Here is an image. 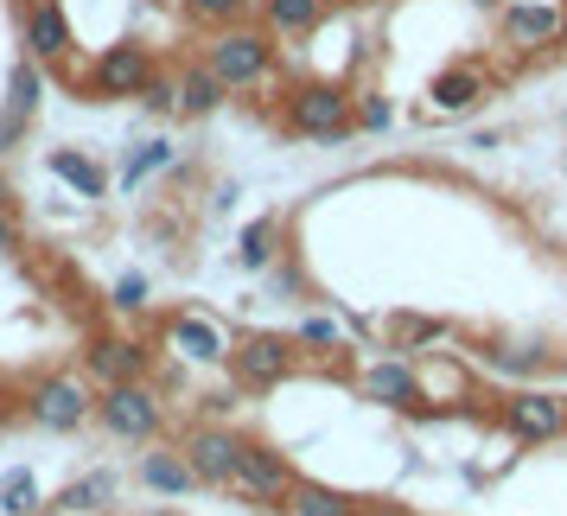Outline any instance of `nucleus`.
Instances as JSON below:
<instances>
[{"instance_id": "obj_1", "label": "nucleus", "mask_w": 567, "mask_h": 516, "mask_svg": "<svg viewBox=\"0 0 567 516\" xmlns=\"http://www.w3.org/2000/svg\"><path fill=\"white\" fill-rule=\"evenodd\" d=\"M13 409L27 414L32 427H45V434H78L96 414V389L83 383L78 370H39L32 383L13 389Z\"/></svg>"}, {"instance_id": "obj_2", "label": "nucleus", "mask_w": 567, "mask_h": 516, "mask_svg": "<svg viewBox=\"0 0 567 516\" xmlns=\"http://www.w3.org/2000/svg\"><path fill=\"white\" fill-rule=\"evenodd\" d=\"M210 45H205V64L224 78V90H261V83L275 78V39L261 32V20L249 27V20H236V27H217L205 32Z\"/></svg>"}, {"instance_id": "obj_3", "label": "nucleus", "mask_w": 567, "mask_h": 516, "mask_svg": "<svg viewBox=\"0 0 567 516\" xmlns=\"http://www.w3.org/2000/svg\"><path fill=\"white\" fill-rule=\"evenodd\" d=\"M275 122H281L287 141H344V134L358 128L351 122V96L338 83H293L281 96Z\"/></svg>"}, {"instance_id": "obj_4", "label": "nucleus", "mask_w": 567, "mask_h": 516, "mask_svg": "<svg viewBox=\"0 0 567 516\" xmlns=\"http://www.w3.org/2000/svg\"><path fill=\"white\" fill-rule=\"evenodd\" d=\"M109 440H128V446H147V440L166 427V402L159 389L141 376V383H109L96 389V414H90Z\"/></svg>"}, {"instance_id": "obj_5", "label": "nucleus", "mask_w": 567, "mask_h": 516, "mask_svg": "<svg viewBox=\"0 0 567 516\" xmlns=\"http://www.w3.org/2000/svg\"><path fill=\"white\" fill-rule=\"evenodd\" d=\"M300 358H307V351H300L287 332H243L230 344V376L249 389V395H261V389L287 383V376L300 370Z\"/></svg>"}, {"instance_id": "obj_6", "label": "nucleus", "mask_w": 567, "mask_h": 516, "mask_svg": "<svg viewBox=\"0 0 567 516\" xmlns=\"http://www.w3.org/2000/svg\"><path fill=\"white\" fill-rule=\"evenodd\" d=\"M159 64L147 45H109L96 52V64L78 78V96L83 103H115V96H141V83L154 78Z\"/></svg>"}, {"instance_id": "obj_7", "label": "nucleus", "mask_w": 567, "mask_h": 516, "mask_svg": "<svg viewBox=\"0 0 567 516\" xmlns=\"http://www.w3.org/2000/svg\"><path fill=\"white\" fill-rule=\"evenodd\" d=\"M293 465L275 453V446H261V440H243V453H236V472H230V485L243 504H287V491H293Z\"/></svg>"}, {"instance_id": "obj_8", "label": "nucleus", "mask_w": 567, "mask_h": 516, "mask_svg": "<svg viewBox=\"0 0 567 516\" xmlns=\"http://www.w3.org/2000/svg\"><path fill=\"white\" fill-rule=\"evenodd\" d=\"M497 421H504V434H511L516 446H548V440L567 434V402L548 395V389H516Z\"/></svg>"}, {"instance_id": "obj_9", "label": "nucleus", "mask_w": 567, "mask_h": 516, "mask_svg": "<svg viewBox=\"0 0 567 516\" xmlns=\"http://www.w3.org/2000/svg\"><path fill=\"white\" fill-rule=\"evenodd\" d=\"M159 338L185 363H230V344H236V332L224 319H210V312H166Z\"/></svg>"}, {"instance_id": "obj_10", "label": "nucleus", "mask_w": 567, "mask_h": 516, "mask_svg": "<svg viewBox=\"0 0 567 516\" xmlns=\"http://www.w3.org/2000/svg\"><path fill=\"white\" fill-rule=\"evenodd\" d=\"M179 453L192 460V472H198V485L224 491L236 472V453H243V434H230V427H217V421H198L192 434L179 440Z\"/></svg>"}, {"instance_id": "obj_11", "label": "nucleus", "mask_w": 567, "mask_h": 516, "mask_svg": "<svg viewBox=\"0 0 567 516\" xmlns=\"http://www.w3.org/2000/svg\"><path fill=\"white\" fill-rule=\"evenodd\" d=\"M351 389H358L363 402H377V409H395V414L421 409V370H414V363H402V358L363 363L358 376H351Z\"/></svg>"}, {"instance_id": "obj_12", "label": "nucleus", "mask_w": 567, "mask_h": 516, "mask_svg": "<svg viewBox=\"0 0 567 516\" xmlns=\"http://www.w3.org/2000/svg\"><path fill=\"white\" fill-rule=\"evenodd\" d=\"M147 363H154V351L141 344V338H122V332H103L90 338V351H83V370L96 376V383H141L147 376Z\"/></svg>"}, {"instance_id": "obj_13", "label": "nucleus", "mask_w": 567, "mask_h": 516, "mask_svg": "<svg viewBox=\"0 0 567 516\" xmlns=\"http://www.w3.org/2000/svg\"><path fill=\"white\" fill-rule=\"evenodd\" d=\"M20 32H27V58L32 64H52V71L71 64V20L58 13V0H27Z\"/></svg>"}, {"instance_id": "obj_14", "label": "nucleus", "mask_w": 567, "mask_h": 516, "mask_svg": "<svg viewBox=\"0 0 567 516\" xmlns=\"http://www.w3.org/2000/svg\"><path fill=\"white\" fill-rule=\"evenodd\" d=\"M561 32H567L561 0H511V7H504V39H511V45L542 52V45H561Z\"/></svg>"}, {"instance_id": "obj_15", "label": "nucleus", "mask_w": 567, "mask_h": 516, "mask_svg": "<svg viewBox=\"0 0 567 516\" xmlns=\"http://www.w3.org/2000/svg\"><path fill=\"white\" fill-rule=\"evenodd\" d=\"M224 103H230L224 78L210 71L205 58H192V64L179 71V115H185V122H205V115H217Z\"/></svg>"}, {"instance_id": "obj_16", "label": "nucleus", "mask_w": 567, "mask_h": 516, "mask_svg": "<svg viewBox=\"0 0 567 516\" xmlns=\"http://www.w3.org/2000/svg\"><path fill=\"white\" fill-rule=\"evenodd\" d=\"M141 485L159 497H185V491H198V472L179 446H154V453H141Z\"/></svg>"}, {"instance_id": "obj_17", "label": "nucleus", "mask_w": 567, "mask_h": 516, "mask_svg": "<svg viewBox=\"0 0 567 516\" xmlns=\"http://www.w3.org/2000/svg\"><path fill=\"white\" fill-rule=\"evenodd\" d=\"M256 7H261V32L268 39H307L326 20V0H256Z\"/></svg>"}, {"instance_id": "obj_18", "label": "nucleus", "mask_w": 567, "mask_h": 516, "mask_svg": "<svg viewBox=\"0 0 567 516\" xmlns=\"http://www.w3.org/2000/svg\"><path fill=\"white\" fill-rule=\"evenodd\" d=\"M485 90H491V71H478V64H453V71H440L434 78V109L440 115H460V109H472V103H485Z\"/></svg>"}, {"instance_id": "obj_19", "label": "nucleus", "mask_w": 567, "mask_h": 516, "mask_svg": "<svg viewBox=\"0 0 567 516\" xmlns=\"http://www.w3.org/2000/svg\"><path fill=\"white\" fill-rule=\"evenodd\" d=\"M45 166H52V179H64L78 198H109V173L83 154V147H52V154H45Z\"/></svg>"}, {"instance_id": "obj_20", "label": "nucleus", "mask_w": 567, "mask_h": 516, "mask_svg": "<svg viewBox=\"0 0 567 516\" xmlns=\"http://www.w3.org/2000/svg\"><path fill=\"white\" fill-rule=\"evenodd\" d=\"M109 504H115V472H109V465H96V472H83V478H71V485L58 491L52 510H64V516H96V510H109Z\"/></svg>"}, {"instance_id": "obj_21", "label": "nucleus", "mask_w": 567, "mask_h": 516, "mask_svg": "<svg viewBox=\"0 0 567 516\" xmlns=\"http://www.w3.org/2000/svg\"><path fill=\"white\" fill-rule=\"evenodd\" d=\"M281 510L287 516H358V497H344V491H332V485H312V478H293Z\"/></svg>"}, {"instance_id": "obj_22", "label": "nucleus", "mask_w": 567, "mask_h": 516, "mask_svg": "<svg viewBox=\"0 0 567 516\" xmlns=\"http://www.w3.org/2000/svg\"><path fill=\"white\" fill-rule=\"evenodd\" d=\"M173 166H179V147H173L166 134H159V141H141L128 154V166H122V192H141L154 173H173Z\"/></svg>"}, {"instance_id": "obj_23", "label": "nucleus", "mask_w": 567, "mask_h": 516, "mask_svg": "<svg viewBox=\"0 0 567 516\" xmlns=\"http://www.w3.org/2000/svg\"><path fill=\"white\" fill-rule=\"evenodd\" d=\"M275 256H281V217L249 224L243 242H236V261H243V268H275Z\"/></svg>"}, {"instance_id": "obj_24", "label": "nucleus", "mask_w": 567, "mask_h": 516, "mask_svg": "<svg viewBox=\"0 0 567 516\" xmlns=\"http://www.w3.org/2000/svg\"><path fill=\"white\" fill-rule=\"evenodd\" d=\"M32 510H45V485H39V472H7L0 478V516H32Z\"/></svg>"}, {"instance_id": "obj_25", "label": "nucleus", "mask_w": 567, "mask_h": 516, "mask_svg": "<svg viewBox=\"0 0 567 516\" xmlns=\"http://www.w3.org/2000/svg\"><path fill=\"white\" fill-rule=\"evenodd\" d=\"M446 332H453L446 319H414V312H395V319H389V338H395V351H427V344H440Z\"/></svg>"}, {"instance_id": "obj_26", "label": "nucleus", "mask_w": 567, "mask_h": 516, "mask_svg": "<svg viewBox=\"0 0 567 516\" xmlns=\"http://www.w3.org/2000/svg\"><path fill=\"white\" fill-rule=\"evenodd\" d=\"M185 20L198 32H217V27H236V20H249V0H179Z\"/></svg>"}, {"instance_id": "obj_27", "label": "nucleus", "mask_w": 567, "mask_h": 516, "mask_svg": "<svg viewBox=\"0 0 567 516\" xmlns=\"http://www.w3.org/2000/svg\"><path fill=\"white\" fill-rule=\"evenodd\" d=\"M39 96H45V83H39V64H32V58L7 64V109L32 115V109H39Z\"/></svg>"}, {"instance_id": "obj_28", "label": "nucleus", "mask_w": 567, "mask_h": 516, "mask_svg": "<svg viewBox=\"0 0 567 516\" xmlns=\"http://www.w3.org/2000/svg\"><path fill=\"white\" fill-rule=\"evenodd\" d=\"M293 344H300V351H344V338H338V326L326 312H307V319L293 326Z\"/></svg>"}, {"instance_id": "obj_29", "label": "nucleus", "mask_w": 567, "mask_h": 516, "mask_svg": "<svg viewBox=\"0 0 567 516\" xmlns=\"http://www.w3.org/2000/svg\"><path fill=\"white\" fill-rule=\"evenodd\" d=\"M141 109H147V115H159V122H166V115H179V78L154 71V78L141 83Z\"/></svg>"}, {"instance_id": "obj_30", "label": "nucleus", "mask_w": 567, "mask_h": 516, "mask_svg": "<svg viewBox=\"0 0 567 516\" xmlns=\"http://www.w3.org/2000/svg\"><path fill=\"white\" fill-rule=\"evenodd\" d=\"M109 307L115 312H141L147 307V275H122V281L109 287Z\"/></svg>"}, {"instance_id": "obj_31", "label": "nucleus", "mask_w": 567, "mask_h": 516, "mask_svg": "<svg viewBox=\"0 0 567 516\" xmlns=\"http://www.w3.org/2000/svg\"><path fill=\"white\" fill-rule=\"evenodd\" d=\"M27 128H32V115H20V109L0 103V159H7L13 147H20V141H27Z\"/></svg>"}, {"instance_id": "obj_32", "label": "nucleus", "mask_w": 567, "mask_h": 516, "mask_svg": "<svg viewBox=\"0 0 567 516\" xmlns=\"http://www.w3.org/2000/svg\"><path fill=\"white\" fill-rule=\"evenodd\" d=\"M20 249H27V236H20V217H13V210H0V261H13Z\"/></svg>"}, {"instance_id": "obj_33", "label": "nucleus", "mask_w": 567, "mask_h": 516, "mask_svg": "<svg viewBox=\"0 0 567 516\" xmlns=\"http://www.w3.org/2000/svg\"><path fill=\"white\" fill-rule=\"evenodd\" d=\"M351 122H358V128H389V103H383V96H370Z\"/></svg>"}, {"instance_id": "obj_34", "label": "nucleus", "mask_w": 567, "mask_h": 516, "mask_svg": "<svg viewBox=\"0 0 567 516\" xmlns=\"http://www.w3.org/2000/svg\"><path fill=\"white\" fill-rule=\"evenodd\" d=\"M358 516H414V510L395 504V497H370V504H358Z\"/></svg>"}, {"instance_id": "obj_35", "label": "nucleus", "mask_w": 567, "mask_h": 516, "mask_svg": "<svg viewBox=\"0 0 567 516\" xmlns=\"http://www.w3.org/2000/svg\"><path fill=\"white\" fill-rule=\"evenodd\" d=\"M465 147H472V154H491V147H504V134H472V141H465Z\"/></svg>"}, {"instance_id": "obj_36", "label": "nucleus", "mask_w": 567, "mask_h": 516, "mask_svg": "<svg viewBox=\"0 0 567 516\" xmlns=\"http://www.w3.org/2000/svg\"><path fill=\"white\" fill-rule=\"evenodd\" d=\"M20 205V192H13V179H7V173H0V210H13Z\"/></svg>"}, {"instance_id": "obj_37", "label": "nucleus", "mask_w": 567, "mask_h": 516, "mask_svg": "<svg viewBox=\"0 0 567 516\" xmlns=\"http://www.w3.org/2000/svg\"><path fill=\"white\" fill-rule=\"evenodd\" d=\"M0 414H13V383L0 376Z\"/></svg>"}, {"instance_id": "obj_38", "label": "nucleus", "mask_w": 567, "mask_h": 516, "mask_svg": "<svg viewBox=\"0 0 567 516\" xmlns=\"http://www.w3.org/2000/svg\"><path fill=\"white\" fill-rule=\"evenodd\" d=\"M548 370H555V376H561V383H567V358H555V363H548Z\"/></svg>"}, {"instance_id": "obj_39", "label": "nucleus", "mask_w": 567, "mask_h": 516, "mask_svg": "<svg viewBox=\"0 0 567 516\" xmlns=\"http://www.w3.org/2000/svg\"><path fill=\"white\" fill-rule=\"evenodd\" d=\"M472 7H485V13H497V7H504V0H472Z\"/></svg>"}, {"instance_id": "obj_40", "label": "nucleus", "mask_w": 567, "mask_h": 516, "mask_svg": "<svg viewBox=\"0 0 567 516\" xmlns=\"http://www.w3.org/2000/svg\"><path fill=\"white\" fill-rule=\"evenodd\" d=\"M32 516H64V510H52V504H45V510H32Z\"/></svg>"}, {"instance_id": "obj_41", "label": "nucleus", "mask_w": 567, "mask_h": 516, "mask_svg": "<svg viewBox=\"0 0 567 516\" xmlns=\"http://www.w3.org/2000/svg\"><path fill=\"white\" fill-rule=\"evenodd\" d=\"M159 7H179V0H159Z\"/></svg>"}, {"instance_id": "obj_42", "label": "nucleus", "mask_w": 567, "mask_h": 516, "mask_svg": "<svg viewBox=\"0 0 567 516\" xmlns=\"http://www.w3.org/2000/svg\"><path fill=\"white\" fill-rule=\"evenodd\" d=\"M249 7H256V0H249Z\"/></svg>"}]
</instances>
